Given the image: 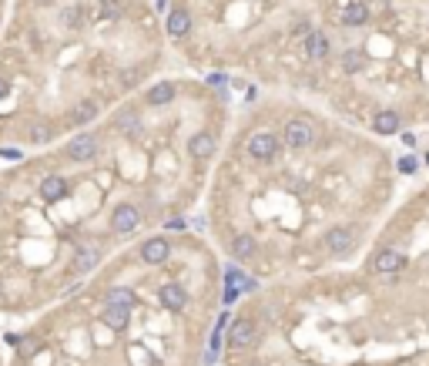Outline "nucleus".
Returning <instances> with one entry per match:
<instances>
[{"label": "nucleus", "mask_w": 429, "mask_h": 366, "mask_svg": "<svg viewBox=\"0 0 429 366\" xmlns=\"http://www.w3.org/2000/svg\"><path fill=\"white\" fill-rule=\"evenodd\" d=\"M282 141L292 148V152H302V148H309L312 141H316V128L309 125V121H302V118H292L289 125H285V135Z\"/></svg>", "instance_id": "nucleus-1"}, {"label": "nucleus", "mask_w": 429, "mask_h": 366, "mask_svg": "<svg viewBox=\"0 0 429 366\" xmlns=\"http://www.w3.org/2000/svg\"><path fill=\"white\" fill-rule=\"evenodd\" d=\"M111 229L118 235H131V232L141 229V209L131 205V202H121L118 209L111 212Z\"/></svg>", "instance_id": "nucleus-2"}, {"label": "nucleus", "mask_w": 429, "mask_h": 366, "mask_svg": "<svg viewBox=\"0 0 429 366\" xmlns=\"http://www.w3.org/2000/svg\"><path fill=\"white\" fill-rule=\"evenodd\" d=\"M255 336H259L255 319L242 316V319H235V323L228 326V347H232V349H245V347H252V343H255Z\"/></svg>", "instance_id": "nucleus-3"}, {"label": "nucleus", "mask_w": 429, "mask_h": 366, "mask_svg": "<svg viewBox=\"0 0 429 366\" xmlns=\"http://www.w3.org/2000/svg\"><path fill=\"white\" fill-rule=\"evenodd\" d=\"M406 269V255L399 249H379L373 259V272L375 276H396V272Z\"/></svg>", "instance_id": "nucleus-4"}, {"label": "nucleus", "mask_w": 429, "mask_h": 366, "mask_svg": "<svg viewBox=\"0 0 429 366\" xmlns=\"http://www.w3.org/2000/svg\"><path fill=\"white\" fill-rule=\"evenodd\" d=\"M279 152V138L268 135V132H255V135L248 138V154L255 158V161H272Z\"/></svg>", "instance_id": "nucleus-5"}, {"label": "nucleus", "mask_w": 429, "mask_h": 366, "mask_svg": "<svg viewBox=\"0 0 429 366\" xmlns=\"http://www.w3.org/2000/svg\"><path fill=\"white\" fill-rule=\"evenodd\" d=\"M97 154V138L94 135H77L67 141V158L71 161H91Z\"/></svg>", "instance_id": "nucleus-6"}, {"label": "nucleus", "mask_w": 429, "mask_h": 366, "mask_svg": "<svg viewBox=\"0 0 429 366\" xmlns=\"http://www.w3.org/2000/svg\"><path fill=\"white\" fill-rule=\"evenodd\" d=\"M322 246L329 252H349L355 246V232L346 229V225H336V229L325 232V239H322Z\"/></svg>", "instance_id": "nucleus-7"}, {"label": "nucleus", "mask_w": 429, "mask_h": 366, "mask_svg": "<svg viewBox=\"0 0 429 366\" xmlns=\"http://www.w3.org/2000/svg\"><path fill=\"white\" fill-rule=\"evenodd\" d=\"M158 299H161V306L168 309V312H185V306H188V292L181 289L178 283H168V286H161Z\"/></svg>", "instance_id": "nucleus-8"}, {"label": "nucleus", "mask_w": 429, "mask_h": 366, "mask_svg": "<svg viewBox=\"0 0 429 366\" xmlns=\"http://www.w3.org/2000/svg\"><path fill=\"white\" fill-rule=\"evenodd\" d=\"M168 255H171V246H168V239H161V235H158V239H148V242L141 246V259H145L148 266H161Z\"/></svg>", "instance_id": "nucleus-9"}, {"label": "nucleus", "mask_w": 429, "mask_h": 366, "mask_svg": "<svg viewBox=\"0 0 429 366\" xmlns=\"http://www.w3.org/2000/svg\"><path fill=\"white\" fill-rule=\"evenodd\" d=\"M188 154L191 158H198V161H205L215 154V135L211 132H198V135L188 138Z\"/></svg>", "instance_id": "nucleus-10"}, {"label": "nucleus", "mask_w": 429, "mask_h": 366, "mask_svg": "<svg viewBox=\"0 0 429 366\" xmlns=\"http://www.w3.org/2000/svg\"><path fill=\"white\" fill-rule=\"evenodd\" d=\"M97 249H91V246H77L74 259H71V276H88V272L97 266Z\"/></svg>", "instance_id": "nucleus-11"}, {"label": "nucleus", "mask_w": 429, "mask_h": 366, "mask_svg": "<svg viewBox=\"0 0 429 366\" xmlns=\"http://www.w3.org/2000/svg\"><path fill=\"white\" fill-rule=\"evenodd\" d=\"M67 195V182L60 178V175H47L44 182H40V198L44 202H60Z\"/></svg>", "instance_id": "nucleus-12"}, {"label": "nucleus", "mask_w": 429, "mask_h": 366, "mask_svg": "<svg viewBox=\"0 0 429 366\" xmlns=\"http://www.w3.org/2000/svg\"><path fill=\"white\" fill-rule=\"evenodd\" d=\"M101 319H104V326H111V329H128V323H131V306H108V303H104Z\"/></svg>", "instance_id": "nucleus-13"}, {"label": "nucleus", "mask_w": 429, "mask_h": 366, "mask_svg": "<svg viewBox=\"0 0 429 366\" xmlns=\"http://www.w3.org/2000/svg\"><path fill=\"white\" fill-rule=\"evenodd\" d=\"M339 20H342L346 27H362V24L369 20V7H366V3H346V7L339 10Z\"/></svg>", "instance_id": "nucleus-14"}, {"label": "nucleus", "mask_w": 429, "mask_h": 366, "mask_svg": "<svg viewBox=\"0 0 429 366\" xmlns=\"http://www.w3.org/2000/svg\"><path fill=\"white\" fill-rule=\"evenodd\" d=\"M165 27H168L171 38H185L188 31H191V17H188V10L175 7V10L168 14V20H165Z\"/></svg>", "instance_id": "nucleus-15"}, {"label": "nucleus", "mask_w": 429, "mask_h": 366, "mask_svg": "<svg viewBox=\"0 0 429 366\" xmlns=\"http://www.w3.org/2000/svg\"><path fill=\"white\" fill-rule=\"evenodd\" d=\"M305 54H309V61H325L329 58V38L322 31H312L305 40Z\"/></svg>", "instance_id": "nucleus-16"}, {"label": "nucleus", "mask_w": 429, "mask_h": 366, "mask_svg": "<svg viewBox=\"0 0 429 366\" xmlns=\"http://www.w3.org/2000/svg\"><path fill=\"white\" fill-rule=\"evenodd\" d=\"M373 128L379 135H396V132L403 128V118L396 115V111H379V115L373 118Z\"/></svg>", "instance_id": "nucleus-17"}, {"label": "nucleus", "mask_w": 429, "mask_h": 366, "mask_svg": "<svg viewBox=\"0 0 429 366\" xmlns=\"http://www.w3.org/2000/svg\"><path fill=\"white\" fill-rule=\"evenodd\" d=\"M94 118H97V101H94V97L77 101L74 111H71V121H74V125H88V121H94Z\"/></svg>", "instance_id": "nucleus-18"}, {"label": "nucleus", "mask_w": 429, "mask_h": 366, "mask_svg": "<svg viewBox=\"0 0 429 366\" xmlns=\"http://www.w3.org/2000/svg\"><path fill=\"white\" fill-rule=\"evenodd\" d=\"M255 249H259V246H255V239H252V235H235V239H232V255H235V259H238V262H245V259H252V255H255Z\"/></svg>", "instance_id": "nucleus-19"}, {"label": "nucleus", "mask_w": 429, "mask_h": 366, "mask_svg": "<svg viewBox=\"0 0 429 366\" xmlns=\"http://www.w3.org/2000/svg\"><path fill=\"white\" fill-rule=\"evenodd\" d=\"M175 95H178V88H175V84H168V81H161V84H154V88L148 91V104L161 108V104L175 101Z\"/></svg>", "instance_id": "nucleus-20"}, {"label": "nucleus", "mask_w": 429, "mask_h": 366, "mask_svg": "<svg viewBox=\"0 0 429 366\" xmlns=\"http://www.w3.org/2000/svg\"><path fill=\"white\" fill-rule=\"evenodd\" d=\"M114 128L121 132V135H138L141 132V121H138V115L134 111H124V115H118V121H114Z\"/></svg>", "instance_id": "nucleus-21"}, {"label": "nucleus", "mask_w": 429, "mask_h": 366, "mask_svg": "<svg viewBox=\"0 0 429 366\" xmlns=\"http://www.w3.org/2000/svg\"><path fill=\"white\" fill-rule=\"evenodd\" d=\"M362 64H366L362 51H346V54H342V71H346V74H359Z\"/></svg>", "instance_id": "nucleus-22"}, {"label": "nucleus", "mask_w": 429, "mask_h": 366, "mask_svg": "<svg viewBox=\"0 0 429 366\" xmlns=\"http://www.w3.org/2000/svg\"><path fill=\"white\" fill-rule=\"evenodd\" d=\"M104 303H108V306H131L134 309V292L131 289H111L108 296H104Z\"/></svg>", "instance_id": "nucleus-23"}, {"label": "nucleus", "mask_w": 429, "mask_h": 366, "mask_svg": "<svg viewBox=\"0 0 429 366\" xmlns=\"http://www.w3.org/2000/svg\"><path fill=\"white\" fill-rule=\"evenodd\" d=\"M51 135H54V132H51V125H31V132H27V138H31V141H34V145H44V141H51Z\"/></svg>", "instance_id": "nucleus-24"}, {"label": "nucleus", "mask_w": 429, "mask_h": 366, "mask_svg": "<svg viewBox=\"0 0 429 366\" xmlns=\"http://www.w3.org/2000/svg\"><path fill=\"white\" fill-rule=\"evenodd\" d=\"M134 81H138V71H124V74H121V88H128Z\"/></svg>", "instance_id": "nucleus-25"}, {"label": "nucleus", "mask_w": 429, "mask_h": 366, "mask_svg": "<svg viewBox=\"0 0 429 366\" xmlns=\"http://www.w3.org/2000/svg\"><path fill=\"white\" fill-rule=\"evenodd\" d=\"M399 168H403V172L410 175V172H416V158H403V161H399Z\"/></svg>", "instance_id": "nucleus-26"}, {"label": "nucleus", "mask_w": 429, "mask_h": 366, "mask_svg": "<svg viewBox=\"0 0 429 366\" xmlns=\"http://www.w3.org/2000/svg\"><path fill=\"white\" fill-rule=\"evenodd\" d=\"M165 225H168V229H185V222H181V218H168Z\"/></svg>", "instance_id": "nucleus-27"}, {"label": "nucleus", "mask_w": 429, "mask_h": 366, "mask_svg": "<svg viewBox=\"0 0 429 366\" xmlns=\"http://www.w3.org/2000/svg\"><path fill=\"white\" fill-rule=\"evenodd\" d=\"M7 95H10V84H7V81L0 77V97H7Z\"/></svg>", "instance_id": "nucleus-28"}, {"label": "nucleus", "mask_w": 429, "mask_h": 366, "mask_svg": "<svg viewBox=\"0 0 429 366\" xmlns=\"http://www.w3.org/2000/svg\"><path fill=\"white\" fill-rule=\"evenodd\" d=\"M40 3H54V0H40Z\"/></svg>", "instance_id": "nucleus-29"}, {"label": "nucleus", "mask_w": 429, "mask_h": 366, "mask_svg": "<svg viewBox=\"0 0 429 366\" xmlns=\"http://www.w3.org/2000/svg\"><path fill=\"white\" fill-rule=\"evenodd\" d=\"M0 299H3V286H0Z\"/></svg>", "instance_id": "nucleus-30"}]
</instances>
